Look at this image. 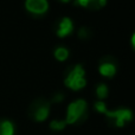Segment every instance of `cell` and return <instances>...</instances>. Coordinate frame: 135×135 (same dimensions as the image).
Returning <instances> with one entry per match:
<instances>
[{
	"label": "cell",
	"mask_w": 135,
	"mask_h": 135,
	"mask_svg": "<svg viewBox=\"0 0 135 135\" xmlns=\"http://www.w3.org/2000/svg\"><path fill=\"white\" fill-rule=\"evenodd\" d=\"M86 116H88V104L84 100L78 98L68 105L65 122L66 124H78L85 121Z\"/></svg>",
	"instance_id": "1"
},
{
	"label": "cell",
	"mask_w": 135,
	"mask_h": 135,
	"mask_svg": "<svg viewBox=\"0 0 135 135\" xmlns=\"http://www.w3.org/2000/svg\"><path fill=\"white\" fill-rule=\"evenodd\" d=\"M64 84L71 90H81L85 86V70L81 64H76L64 77Z\"/></svg>",
	"instance_id": "2"
},
{
	"label": "cell",
	"mask_w": 135,
	"mask_h": 135,
	"mask_svg": "<svg viewBox=\"0 0 135 135\" xmlns=\"http://www.w3.org/2000/svg\"><path fill=\"white\" fill-rule=\"evenodd\" d=\"M105 117L108 122L114 127H123L127 122H131L133 120V113L128 108H119L115 110H107Z\"/></svg>",
	"instance_id": "3"
},
{
	"label": "cell",
	"mask_w": 135,
	"mask_h": 135,
	"mask_svg": "<svg viewBox=\"0 0 135 135\" xmlns=\"http://www.w3.org/2000/svg\"><path fill=\"white\" fill-rule=\"evenodd\" d=\"M28 114H30L31 119L37 122L45 121L50 114V102L47 100H45V98L36 100L31 104Z\"/></svg>",
	"instance_id": "4"
},
{
	"label": "cell",
	"mask_w": 135,
	"mask_h": 135,
	"mask_svg": "<svg viewBox=\"0 0 135 135\" xmlns=\"http://www.w3.org/2000/svg\"><path fill=\"white\" fill-rule=\"evenodd\" d=\"M25 8L32 16H44L49 9L47 0H25Z\"/></svg>",
	"instance_id": "5"
},
{
	"label": "cell",
	"mask_w": 135,
	"mask_h": 135,
	"mask_svg": "<svg viewBox=\"0 0 135 135\" xmlns=\"http://www.w3.org/2000/svg\"><path fill=\"white\" fill-rule=\"evenodd\" d=\"M98 71L102 75L103 77H107V78H112V77L115 76L117 71V66L116 63L113 58L110 57H105L101 61L100 65H98Z\"/></svg>",
	"instance_id": "6"
},
{
	"label": "cell",
	"mask_w": 135,
	"mask_h": 135,
	"mask_svg": "<svg viewBox=\"0 0 135 135\" xmlns=\"http://www.w3.org/2000/svg\"><path fill=\"white\" fill-rule=\"evenodd\" d=\"M72 31H74V23L68 17L62 18L56 25V35L59 38L68 37L70 33H72Z\"/></svg>",
	"instance_id": "7"
},
{
	"label": "cell",
	"mask_w": 135,
	"mask_h": 135,
	"mask_svg": "<svg viewBox=\"0 0 135 135\" xmlns=\"http://www.w3.org/2000/svg\"><path fill=\"white\" fill-rule=\"evenodd\" d=\"M76 4L84 7V8L100 9L105 6L107 0H76Z\"/></svg>",
	"instance_id": "8"
},
{
	"label": "cell",
	"mask_w": 135,
	"mask_h": 135,
	"mask_svg": "<svg viewBox=\"0 0 135 135\" xmlns=\"http://www.w3.org/2000/svg\"><path fill=\"white\" fill-rule=\"evenodd\" d=\"M14 132L13 122L7 119H0V135H14Z\"/></svg>",
	"instance_id": "9"
},
{
	"label": "cell",
	"mask_w": 135,
	"mask_h": 135,
	"mask_svg": "<svg viewBox=\"0 0 135 135\" xmlns=\"http://www.w3.org/2000/svg\"><path fill=\"white\" fill-rule=\"evenodd\" d=\"M54 55H55V58H56L57 61L64 62V61H66L68 57H69V50L64 46H58L55 49Z\"/></svg>",
	"instance_id": "10"
},
{
	"label": "cell",
	"mask_w": 135,
	"mask_h": 135,
	"mask_svg": "<svg viewBox=\"0 0 135 135\" xmlns=\"http://www.w3.org/2000/svg\"><path fill=\"white\" fill-rule=\"evenodd\" d=\"M95 93H96V96L101 100L105 98L108 96V93H109V89H108V85L105 83H98L96 85V89H95Z\"/></svg>",
	"instance_id": "11"
},
{
	"label": "cell",
	"mask_w": 135,
	"mask_h": 135,
	"mask_svg": "<svg viewBox=\"0 0 135 135\" xmlns=\"http://www.w3.org/2000/svg\"><path fill=\"white\" fill-rule=\"evenodd\" d=\"M66 126V122L65 120H52L50 122V128L52 131H56V132H59V131H63Z\"/></svg>",
	"instance_id": "12"
},
{
	"label": "cell",
	"mask_w": 135,
	"mask_h": 135,
	"mask_svg": "<svg viewBox=\"0 0 135 135\" xmlns=\"http://www.w3.org/2000/svg\"><path fill=\"white\" fill-rule=\"evenodd\" d=\"M93 32L88 27V26H82V27L78 28V32H77V36H78L79 39H83V40H86L91 37Z\"/></svg>",
	"instance_id": "13"
},
{
	"label": "cell",
	"mask_w": 135,
	"mask_h": 135,
	"mask_svg": "<svg viewBox=\"0 0 135 135\" xmlns=\"http://www.w3.org/2000/svg\"><path fill=\"white\" fill-rule=\"evenodd\" d=\"M94 108H95V110L97 113H101V114H105V112H107V104H105L103 101H96L95 104H94Z\"/></svg>",
	"instance_id": "14"
},
{
	"label": "cell",
	"mask_w": 135,
	"mask_h": 135,
	"mask_svg": "<svg viewBox=\"0 0 135 135\" xmlns=\"http://www.w3.org/2000/svg\"><path fill=\"white\" fill-rule=\"evenodd\" d=\"M63 100H64L63 93H56L54 95V97H52V102L54 103H61Z\"/></svg>",
	"instance_id": "15"
},
{
	"label": "cell",
	"mask_w": 135,
	"mask_h": 135,
	"mask_svg": "<svg viewBox=\"0 0 135 135\" xmlns=\"http://www.w3.org/2000/svg\"><path fill=\"white\" fill-rule=\"evenodd\" d=\"M132 45H133V47L135 49V32L133 33V36H132Z\"/></svg>",
	"instance_id": "16"
},
{
	"label": "cell",
	"mask_w": 135,
	"mask_h": 135,
	"mask_svg": "<svg viewBox=\"0 0 135 135\" xmlns=\"http://www.w3.org/2000/svg\"><path fill=\"white\" fill-rule=\"evenodd\" d=\"M58 1L64 2V4H68V2H70V1H71V0H58Z\"/></svg>",
	"instance_id": "17"
}]
</instances>
